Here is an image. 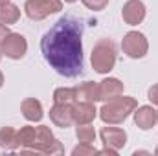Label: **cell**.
<instances>
[{"instance_id":"6da1fadb","label":"cell","mask_w":158,"mask_h":156,"mask_svg":"<svg viewBox=\"0 0 158 156\" xmlns=\"http://www.w3.org/2000/svg\"><path fill=\"white\" fill-rule=\"evenodd\" d=\"M46 63L64 77H76L83 72V28L72 17L59 18L40 40Z\"/></svg>"},{"instance_id":"7a4b0ae2","label":"cell","mask_w":158,"mask_h":156,"mask_svg":"<svg viewBox=\"0 0 158 156\" xmlns=\"http://www.w3.org/2000/svg\"><path fill=\"white\" fill-rule=\"evenodd\" d=\"M136 107H138V101L134 97L121 94L118 97L105 101V105L98 110V114L101 117V121L107 125H119L136 110Z\"/></svg>"},{"instance_id":"3957f363","label":"cell","mask_w":158,"mask_h":156,"mask_svg":"<svg viewBox=\"0 0 158 156\" xmlns=\"http://www.w3.org/2000/svg\"><path fill=\"white\" fill-rule=\"evenodd\" d=\"M90 63H92V68L98 74H103V76L109 74L116 64V46H114V42L110 39L98 40L92 48Z\"/></svg>"},{"instance_id":"277c9868","label":"cell","mask_w":158,"mask_h":156,"mask_svg":"<svg viewBox=\"0 0 158 156\" xmlns=\"http://www.w3.org/2000/svg\"><path fill=\"white\" fill-rule=\"evenodd\" d=\"M35 129H37V134H35V143H33L31 153H42V154H63L64 153L61 142L53 136L50 127L39 125Z\"/></svg>"},{"instance_id":"5b68a950","label":"cell","mask_w":158,"mask_h":156,"mask_svg":"<svg viewBox=\"0 0 158 156\" xmlns=\"http://www.w3.org/2000/svg\"><path fill=\"white\" fill-rule=\"evenodd\" d=\"M63 9V0H26L24 13L31 20H44Z\"/></svg>"},{"instance_id":"8992f818","label":"cell","mask_w":158,"mask_h":156,"mask_svg":"<svg viewBox=\"0 0 158 156\" xmlns=\"http://www.w3.org/2000/svg\"><path fill=\"white\" fill-rule=\"evenodd\" d=\"M121 50L131 59H142L149 51V42L140 31H127L121 39Z\"/></svg>"},{"instance_id":"52a82bcc","label":"cell","mask_w":158,"mask_h":156,"mask_svg":"<svg viewBox=\"0 0 158 156\" xmlns=\"http://www.w3.org/2000/svg\"><path fill=\"white\" fill-rule=\"evenodd\" d=\"M0 51H2V55H6V57H9V59L19 61V59H22V57L26 55V51H28V42L24 39V35L11 31L6 39L2 40Z\"/></svg>"},{"instance_id":"ba28073f","label":"cell","mask_w":158,"mask_h":156,"mask_svg":"<svg viewBox=\"0 0 158 156\" xmlns=\"http://www.w3.org/2000/svg\"><path fill=\"white\" fill-rule=\"evenodd\" d=\"M145 13H147V9L142 0H127L121 7V17L125 20V24H129V26L142 24L145 18Z\"/></svg>"},{"instance_id":"9c48e42d","label":"cell","mask_w":158,"mask_h":156,"mask_svg":"<svg viewBox=\"0 0 158 156\" xmlns=\"http://www.w3.org/2000/svg\"><path fill=\"white\" fill-rule=\"evenodd\" d=\"M50 119L55 127L68 129L74 123V105L72 103H53L50 109Z\"/></svg>"},{"instance_id":"30bf717a","label":"cell","mask_w":158,"mask_h":156,"mask_svg":"<svg viewBox=\"0 0 158 156\" xmlns=\"http://www.w3.org/2000/svg\"><path fill=\"white\" fill-rule=\"evenodd\" d=\"M99 136H101L103 145L109 149H114V151L123 149L127 143V132L123 129H118V127H103Z\"/></svg>"},{"instance_id":"8fae6325","label":"cell","mask_w":158,"mask_h":156,"mask_svg":"<svg viewBox=\"0 0 158 156\" xmlns=\"http://www.w3.org/2000/svg\"><path fill=\"white\" fill-rule=\"evenodd\" d=\"M98 88H99V101H109L112 97H118L125 90L123 83L116 77H107V79H103V81H99Z\"/></svg>"},{"instance_id":"7c38bea8","label":"cell","mask_w":158,"mask_h":156,"mask_svg":"<svg viewBox=\"0 0 158 156\" xmlns=\"http://www.w3.org/2000/svg\"><path fill=\"white\" fill-rule=\"evenodd\" d=\"M98 116V109L94 103L86 101H76L74 103V123L76 125H86L92 123Z\"/></svg>"},{"instance_id":"4fadbf2b","label":"cell","mask_w":158,"mask_h":156,"mask_svg":"<svg viewBox=\"0 0 158 156\" xmlns=\"http://www.w3.org/2000/svg\"><path fill=\"white\" fill-rule=\"evenodd\" d=\"M134 114V123L138 129L142 130H149L155 127L156 123V110L151 107V105H143V107H136V110L132 112Z\"/></svg>"},{"instance_id":"5bb4252c","label":"cell","mask_w":158,"mask_h":156,"mask_svg":"<svg viewBox=\"0 0 158 156\" xmlns=\"http://www.w3.org/2000/svg\"><path fill=\"white\" fill-rule=\"evenodd\" d=\"M20 112L22 116L26 117L28 121L35 123V121H40L42 116H44V110H42V103L35 97H26L22 103H20Z\"/></svg>"},{"instance_id":"9a60e30c","label":"cell","mask_w":158,"mask_h":156,"mask_svg":"<svg viewBox=\"0 0 158 156\" xmlns=\"http://www.w3.org/2000/svg\"><path fill=\"white\" fill-rule=\"evenodd\" d=\"M76 97L77 101H86V103H96L99 101V88L98 83L94 81H85L76 86Z\"/></svg>"},{"instance_id":"2e32d148","label":"cell","mask_w":158,"mask_h":156,"mask_svg":"<svg viewBox=\"0 0 158 156\" xmlns=\"http://www.w3.org/2000/svg\"><path fill=\"white\" fill-rule=\"evenodd\" d=\"M0 147L4 151H15L20 147L19 143V130L13 127H2L0 129Z\"/></svg>"},{"instance_id":"e0dca14e","label":"cell","mask_w":158,"mask_h":156,"mask_svg":"<svg viewBox=\"0 0 158 156\" xmlns=\"http://www.w3.org/2000/svg\"><path fill=\"white\" fill-rule=\"evenodd\" d=\"M20 18V9L19 6L11 4V2H4L0 4V22L9 26V24H15L17 20Z\"/></svg>"},{"instance_id":"ac0fdd59","label":"cell","mask_w":158,"mask_h":156,"mask_svg":"<svg viewBox=\"0 0 158 156\" xmlns=\"http://www.w3.org/2000/svg\"><path fill=\"white\" fill-rule=\"evenodd\" d=\"M35 134H37V129L35 127H31V125L20 127V130H19V143H20V149L22 151H33Z\"/></svg>"},{"instance_id":"d6986e66","label":"cell","mask_w":158,"mask_h":156,"mask_svg":"<svg viewBox=\"0 0 158 156\" xmlns=\"http://www.w3.org/2000/svg\"><path fill=\"white\" fill-rule=\"evenodd\" d=\"M77 97H76V86L70 88V86H61V88H55L53 92V103H76Z\"/></svg>"},{"instance_id":"ffe728a7","label":"cell","mask_w":158,"mask_h":156,"mask_svg":"<svg viewBox=\"0 0 158 156\" xmlns=\"http://www.w3.org/2000/svg\"><path fill=\"white\" fill-rule=\"evenodd\" d=\"M76 136H77L79 143H92L96 140V129L86 123V125H77L76 129Z\"/></svg>"},{"instance_id":"44dd1931","label":"cell","mask_w":158,"mask_h":156,"mask_svg":"<svg viewBox=\"0 0 158 156\" xmlns=\"http://www.w3.org/2000/svg\"><path fill=\"white\" fill-rule=\"evenodd\" d=\"M98 154V149L92 143H79L77 147L72 149V156H92Z\"/></svg>"},{"instance_id":"7402d4cb","label":"cell","mask_w":158,"mask_h":156,"mask_svg":"<svg viewBox=\"0 0 158 156\" xmlns=\"http://www.w3.org/2000/svg\"><path fill=\"white\" fill-rule=\"evenodd\" d=\"M81 2H83V6H85L86 9H90V11H101V9H105L107 4H109V0H81Z\"/></svg>"},{"instance_id":"603a6c76","label":"cell","mask_w":158,"mask_h":156,"mask_svg":"<svg viewBox=\"0 0 158 156\" xmlns=\"http://www.w3.org/2000/svg\"><path fill=\"white\" fill-rule=\"evenodd\" d=\"M147 99H149L153 105H156L158 107V83L149 88V92H147Z\"/></svg>"},{"instance_id":"cb8c5ba5","label":"cell","mask_w":158,"mask_h":156,"mask_svg":"<svg viewBox=\"0 0 158 156\" xmlns=\"http://www.w3.org/2000/svg\"><path fill=\"white\" fill-rule=\"evenodd\" d=\"M9 33H11V31H9V28H7L6 24H2V22H0V44H2V40L6 39Z\"/></svg>"},{"instance_id":"d4e9b609","label":"cell","mask_w":158,"mask_h":156,"mask_svg":"<svg viewBox=\"0 0 158 156\" xmlns=\"http://www.w3.org/2000/svg\"><path fill=\"white\" fill-rule=\"evenodd\" d=\"M132 154H134V156H138V154H149V153H147V151H134Z\"/></svg>"},{"instance_id":"484cf974","label":"cell","mask_w":158,"mask_h":156,"mask_svg":"<svg viewBox=\"0 0 158 156\" xmlns=\"http://www.w3.org/2000/svg\"><path fill=\"white\" fill-rule=\"evenodd\" d=\"M2 86H4V74L0 72V88H2Z\"/></svg>"},{"instance_id":"4316f807","label":"cell","mask_w":158,"mask_h":156,"mask_svg":"<svg viewBox=\"0 0 158 156\" xmlns=\"http://www.w3.org/2000/svg\"><path fill=\"white\" fill-rule=\"evenodd\" d=\"M66 4H74V2H77V0H64Z\"/></svg>"},{"instance_id":"83f0119b","label":"cell","mask_w":158,"mask_h":156,"mask_svg":"<svg viewBox=\"0 0 158 156\" xmlns=\"http://www.w3.org/2000/svg\"><path fill=\"white\" fill-rule=\"evenodd\" d=\"M4 2H11V0H0V4H4Z\"/></svg>"},{"instance_id":"f1b7e54d","label":"cell","mask_w":158,"mask_h":156,"mask_svg":"<svg viewBox=\"0 0 158 156\" xmlns=\"http://www.w3.org/2000/svg\"><path fill=\"white\" fill-rule=\"evenodd\" d=\"M155 154H156V156H158V147H156V149H155Z\"/></svg>"},{"instance_id":"f546056e","label":"cell","mask_w":158,"mask_h":156,"mask_svg":"<svg viewBox=\"0 0 158 156\" xmlns=\"http://www.w3.org/2000/svg\"><path fill=\"white\" fill-rule=\"evenodd\" d=\"M156 123H158V112H156Z\"/></svg>"},{"instance_id":"4dcf8cb0","label":"cell","mask_w":158,"mask_h":156,"mask_svg":"<svg viewBox=\"0 0 158 156\" xmlns=\"http://www.w3.org/2000/svg\"><path fill=\"white\" fill-rule=\"evenodd\" d=\"M0 59H2V51H0Z\"/></svg>"}]
</instances>
